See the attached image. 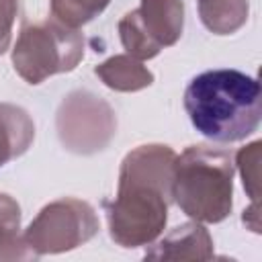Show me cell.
<instances>
[{
	"instance_id": "obj_1",
	"label": "cell",
	"mask_w": 262,
	"mask_h": 262,
	"mask_svg": "<svg viewBox=\"0 0 262 262\" xmlns=\"http://www.w3.org/2000/svg\"><path fill=\"white\" fill-rule=\"evenodd\" d=\"M184 111L203 137L215 143L242 141L260 125V82L231 68L201 72L184 90Z\"/></svg>"
},
{
	"instance_id": "obj_2",
	"label": "cell",
	"mask_w": 262,
	"mask_h": 262,
	"mask_svg": "<svg viewBox=\"0 0 262 262\" xmlns=\"http://www.w3.org/2000/svg\"><path fill=\"white\" fill-rule=\"evenodd\" d=\"M12 12V0H0V51L8 39V23Z\"/></svg>"
}]
</instances>
